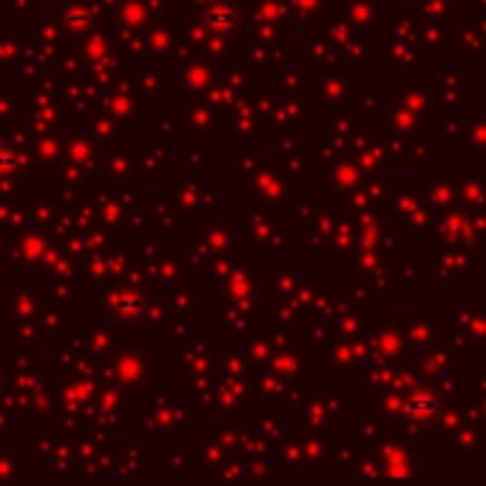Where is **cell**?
Instances as JSON below:
<instances>
[{
    "mask_svg": "<svg viewBox=\"0 0 486 486\" xmlns=\"http://www.w3.org/2000/svg\"><path fill=\"white\" fill-rule=\"evenodd\" d=\"M202 24L214 34H231L242 24V9L233 0H208L202 6Z\"/></svg>",
    "mask_w": 486,
    "mask_h": 486,
    "instance_id": "1",
    "label": "cell"
},
{
    "mask_svg": "<svg viewBox=\"0 0 486 486\" xmlns=\"http://www.w3.org/2000/svg\"><path fill=\"white\" fill-rule=\"evenodd\" d=\"M114 310L119 316H139L146 310V296L143 293H134V291H126V293H117L114 296Z\"/></svg>",
    "mask_w": 486,
    "mask_h": 486,
    "instance_id": "2",
    "label": "cell"
},
{
    "mask_svg": "<svg viewBox=\"0 0 486 486\" xmlns=\"http://www.w3.org/2000/svg\"><path fill=\"white\" fill-rule=\"evenodd\" d=\"M20 168V157L14 151L0 148V176H12Z\"/></svg>",
    "mask_w": 486,
    "mask_h": 486,
    "instance_id": "3",
    "label": "cell"
}]
</instances>
